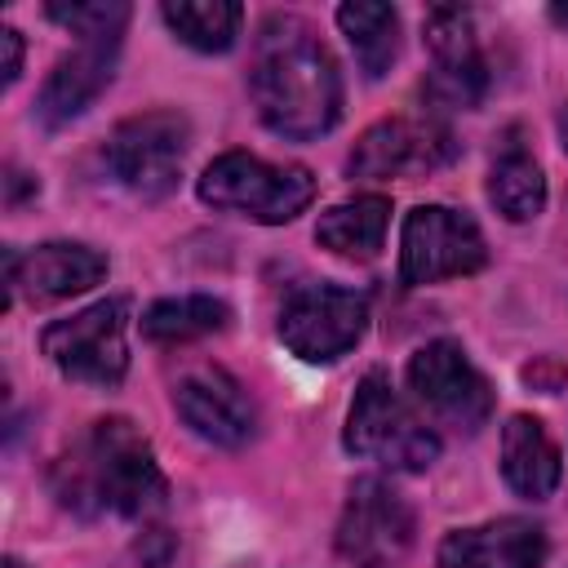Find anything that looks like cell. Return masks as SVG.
I'll list each match as a JSON object with an SVG mask.
<instances>
[{
	"label": "cell",
	"mask_w": 568,
	"mask_h": 568,
	"mask_svg": "<svg viewBox=\"0 0 568 568\" xmlns=\"http://www.w3.org/2000/svg\"><path fill=\"white\" fill-rule=\"evenodd\" d=\"M248 93L271 133L306 142L337 124L342 115V75L333 53L297 18H271L257 40L248 71Z\"/></svg>",
	"instance_id": "6da1fadb"
},
{
	"label": "cell",
	"mask_w": 568,
	"mask_h": 568,
	"mask_svg": "<svg viewBox=\"0 0 568 568\" xmlns=\"http://www.w3.org/2000/svg\"><path fill=\"white\" fill-rule=\"evenodd\" d=\"M53 493L75 515L142 519L164 506L169 484L142 430L129 417H102L53 462Z\"/></svg>",
	"instance_id": "7a4b0ae2"
},
{
	"label": "cell",
	"mask_w": 568,
	"mask_h": 568,
	"mask_svg": "<svg viewBox=\"0 0 568 568\" xmlns=\"http://www.w3.org/2000/svg\"><path fill=\"white\" fill-rule=\"evenodd\" d=\"M200 200L266 226L293 222L315 200V178L302 164H266L248 151H226L200 173Z\"/></svg>",
	"instance_id": "3957f363"
},
{
	"label": "cell",
	"mask_w": 568,
	"mask_h": 568,
	"mask_svg": "<svg viewBox=\"0 0 568 568\" xmlns=\"http://www.w3.org/2000/svg\"><path fill=\"white\" fill-rule=\"evenodd\" d=\"M346 448L390 470H426L439 457V435L390 390L382 373H368L346 413Z\"/></svg>",
	"instance_id": "277c9868"
},
{
	"label": "cell",
	"mask_w": 568,
	"mask_h": 568,
	"mask_svg": "<svg viewBox=\"0 0 568 568\" xmlns=\"http://www.w3.org/2000/svg\"><path fill=\"white\" fill-rule=\"evenodd\" d=\"M186 138H191V124L178 111H142L111 129L102 155H106L111 178L124 191L142 200H160L178 186Z\"/></svg>",
	"instance_id": "5b68a950"
},
{
	"label": "cell",
	"mask_w": 568,
	"mask_h": 568,
	"mask_svg": "<svg viewBox=\"0 0 568 568\" xmlns=\"http://www.w3.org/2000/svg\"><path fill=\"white\" fill-rule=\"evenodd\" d=\"M488 262L484 235L475 226V217L444 209V204H422L404 217V235H399V280L408 288L417 284H435L448 275H470Z\"/></svg>",
	"instance_id": "8992f818"
},
{
	"label": "cell",
	"mask_w": 568,
	"mask_h": 568,
	"mask_svg": "<svg viewBox=\"0 0 568 568\" xmlns=\"http://www.w3.org/2000/svg\"><path fill=\"white\" fill-rule=\"evenodd\" d=\"M124 324H129V302L106 297V302H93L89 311H80L71 320L49 324L40 346L58 364V373L89 382V386H115L129 368Z\"/></svg>",
	"instance_id": "52a82bcc"
},
{
	"label": "cell",
	"mask_w": 568,
	"mask_h": 568,
	"mask_svg": "<svg viewBox=\"0 0 568 568\" xmlns=\"http://www.w3.org/2000/svg\"><path fill=\"white\" fill-rule=\"evenodd\" d=\"M413 506L386 479H355L337 519V555L351 568H395L413 546Z\"/></svg>",
	"instance_id": "ba28073f"
},
{
	"label": "cell",
	"mask_w": 568,
	"mask_h": 568,
	"mask_svg": "<svg viewBox=\"0 0 568 568\" xmlns=\"http://www.w3.org/2000/svg\"><path fill=\"white\" fill-rule=\"evenodd\" d=\"M364 324H368L364 297L337 284L297 288L280 311V337L306 364H328L346 355L364 337Z\"/></svg>",
	"instance_id": "9c48e42d"
},
{
	"label": "cell",
	"mask_w": 568,
	"mask_h": 568,
	"mask_svg": "<svg viewBox=\"0 0 568 568\" xmlns=\"http://www.w3.org/2000/svg\"><path fill=\"white\" fill-rule=\"evenodd\" d=\"M408 386L417 390V399L448 426L462 430H479L493 413V390L484 382V373L466 359V351L448 337L426 342L413 359H408Z\"/></svg>",
	"instance_id": "30bf717a"
},
{
	"label": "cell",
	"mask_w": 568,
	"mask_h": 568,
	"mask_svg": "<svg viewBox=\"0 0 568 568\" xmlns=\"http://www.w3.org/2000/svg\"><path fill=\"white\" fill-rule=\"evenodd\" d=\"M106 275V257L89 244H40L31 253H4V306L13 302V293H22L31 306H49L62 297H75L84 288H93Z\"/></svg>",
	"instance_id": "8fae6325"
},
{
	"label": "cell",
	"mask_w": 568,
	"mask_h": 568,
	"mask_svg": "<svg viewBox=\"0 0 568 568\" xmlns=\"http://www.w3.org/2000/svg\"><path fill=\"white\" fill-rule=\"evenodd\" d=\"M426 44L435 58V71L426 80V98L435 106H475L484 98L488 71L479 58V40L470 27V13L457 4H439L426 13Z\"/></svg>",
	"instance_id": "7c38bea8"
},
{
	"label": "cell",
	"mask_w": 568,
	"mask_h": 568,
	"mask_svg": "<svg viewBox=\"0 0 568 568\" xmlns=\"http://www.w3.org/2000/svg\"><path fill=\"white\" fill-rule=\"evenodd\" d=\"M173 408L200 439L222 444V448H240L253 435V422H257L248 390L217 364L186 373L173 390Z\"/></svg>",
	"instance_id": "4fadbf2b"
},
{
	"label": "cell",
	"mask_w": 568,
	"mask_h": 568,
	"mask_svg": "<svg viewBox=\"0 0 568 568\" xmlns=\"http://www.w3.org/2000/svg\"><path fill=\"white\" fill-rule=\"evenodd\" d=\"M115 53H120V36H98V40H75L71 53H62L40 89L36 115L49 129L71 124L75 115H84L98 93L111 84L115 75Z\"/></svg>",
	"instance_id": "5bb4252c"
},
{
	"label": "cell",
	"mask_w": 568,
	"mask_h": 568,
	"mask_svg": "<svg viewBox=\"0 0 568 568\" xmlns=\"http://www.w3.org/2000/svg\"><path fill=\"white\" fill-rule=\"evenodd\" d=\"M448 155H453V146H448V133H444L439 124L395 115V120L373 124V129L355 142L346 169H351V178H395V173L435 169V164H444Z\"/></svg>",
	"instance_id": "9a60e30c"
},
{
	"label": "cell",
	"mask_w": 568,
	"mask_h": 568,
	"mask_svg": "<svg viewBox=\"0 0 568 568\" xmlns=\"http://www.w3.org/2000/svg\"><path fill=\"white\" fill-rule=\"evenodd\" d=\"M541 559L546 532L519 515L457 528L439 541V568H537Z\"/></svg>",
	"instance_id": "2e32d148"
},
{
	"label": "cell",
	"mask_w": 568,
	"mask_h": 568,
	"mask_svg": "<svg viewBox=\"0 0 568 568\" xmlns=\"http://www.w3.org/2000/svg\"><path fill=\"white\" fill-rule=\"evenodd\" d=\"M501 475L528 501H541L559 488V475H564L559 448L550 444V435L537 417L519 413V417L506 422V430H501Z\"/></svg>",
	"instance_id": "e0dca14e"
},
{
	"label": "cell",
	"mask_w": 568,
	"mask_h": 568,
	"mask_svg": "<svg viewBox=\"0 0 568 568\" xmlns=\"http://www.w3.org/2000/svg\"><path fill=\"white\" fill-rule=\"evenodd\" d=\"M386 222H390V200L359 195V200H346V204H333L328 213H320L315 240L337 257L368 262V257H377V248L386 240Z\"/></svg>",
	"instance_id": "ac0fdd59"
},
{
	"label": "cell",
	"mask_w": 568,
	"mask_h": 568,
	"mask_svg": "<svg viewBox=\"0 0 568 568\" xmlns=\"http://www.w3.org/2000/svg\"><path fill=\"white\" fill-rule=\"evenodd\" d=\"M337 27L342 36L351 40L364 75H386L390 62L399 58V13L390 4H377V0H351L337 9Z\"/></svg>",
	"instance_id": "d6986e66"
},
{
	"label": "cell",
	"mask_w": 568,
	"mask_h": 568,
	"mask_svg": "<svg viewBox=\"0 0 568 568\" xmlns=\"http://www.w3.org/2000/svg\"><path fill=\"white\" fill-rule=\"evenodd\" d=\"M488 200H493V209L506 222H528V217L541 213V204H546V178H541L537 160L519 142L501 146V155L493 160V169H488Z\"/></svg>",
	"instance_id": "ffe728a7"
},
{
	"label": "cell",
	"mask_w": 568,
	"mask_h": 568,
	"mask_svg": "<svg viewBox=\"0 0 568 568\" xmlns=\"http://www.w3.org/2000/svg\"><path fill=\"white\" fill-rule=\"evenodd\" d=\"M164 22L173 36L200 53H226L240 36L244 9L235 0H164Z\"/></svg>",
	"instance_id": "44dd1931"
},
{
	"label": "cell",
	"mask_w": 568,
	"mask_h": 568,
	"mask_svg": "<svg viewBox=\"0 0 568 568\" xmlns=\"http://www.w3.org/2000/svg\"><path fill=\"white\" fill-rule=\"evenodd\" d=\"M226 324H231V306L209 293L164 297V302H151L142 315V333L151 342H195V337L222 333Z\"/></svg>",
	"instance_id": "7402d4cb"
},
{
	"label": "cell",
	"mask_w": 568,
	"mask_h": 568,
	"mask_svg": "<svg viewBox=\"0 0 568 568\" xmlns=\"http://www.w3.org/2000/svg\"><path fill=\"white\" fill-rule=\"evenodd\" d=\"M49 18L62 22L75 40H98V36H120L129 22V4L120 0H75V4H49Z\"/></svg>",
	"instance_id": "603a6c76"
},
{
	"label": "cell",
	"mask_w": 568,
	"mask_h": 568,
	"mask_svg": "<svg viewBox=\"0 0 568 568\" xmlns=\"http://www.w3.org/2000/svg\"><path fill=\"white\" fill-rule=\"evenodd\" d=\"M0 49H4V84H13L18 80V71H22V36L13 31V27H4L0 31Z\"/></svg>",
	"instance_id": "cb8c5ba5"
},
{
	"label": "cell",
	"mask_w": 568,
	"mask_h": 568,
	"mask_svg": "<svg viewBox=\"0 0 568 568\" xmlns=\"http://www.w3.org/2000/svg\"><path fill=\"white\" fill-rule=\"evenodd\" d=\"M559 138H564V151H568V106L559 111Z\"/></svg>",
	"instance_id": "d4e9b609"
},
{
	"label": "cell",
	"mask_w": 568,
	"mask_h": 568,
	"mask_svg": "<svg viewBox=\"0 0 568 568\" xmlns=\"http://www.w3.org/2000/svg\"><path fill=\"white\" fill-rule=\"evenodd\" d=\"M4 568H27V564H18V559H4Z\"/></svg>",
	"instance_id": "484cf974"
}]
</instances>
